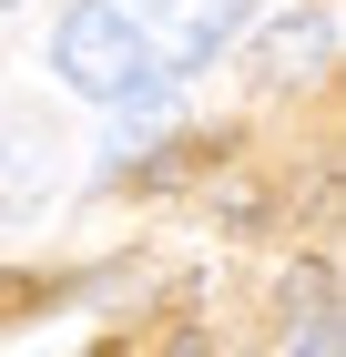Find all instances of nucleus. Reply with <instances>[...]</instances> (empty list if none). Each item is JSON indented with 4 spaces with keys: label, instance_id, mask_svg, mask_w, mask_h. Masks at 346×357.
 I'll return each mask as SVG.
<instances>
[{
    "label": "nucleus",
    "instance_id": "1",
    "mask_svg": "<svg viewBox=\"0 0 346 357\" xmlns=\"http://www.w3.org/2000/svg\"><path fill=\"white\" fill-rule=\"evenodd\" d=\"M244 0H72L52 72L81 102H153L235 41Z\"/></svg>",
    "mask_w": 346,
    "mask_h": 357
},
{
    "label": "nucleus",
    "instance_id": "5",
    "mask_svg": "<svg viewBox=\"0 0 346 357\" xmlns=\"http://www.w3.org/2000/svg\"><path fill=\"white\" fill-rule=\"evenodd\" d=\"M0 10H10V0H0Z\"/></svg>",
    "mask_w": 346,
    "mask_h": 357
},
{
    "label": "nucleus",
    "instance_id": "4",
    "mask_svg": "<svg viewBox=\"0 0 346 357\" xmlns=\"http://www.w3.org/2000/svg\"><path fill=\"white\" fill-rule=\"evenodd\" d=\"M163 357H204V337H194V327H184V337H173V347H163Z\"/></svg>",
    "mask_w": 346,
    "mask_h": 357
},
{
    "label": "nucleus",
    "instance_id": "3",
    "mask_svg": "<svg viewBox=\"0 0 346 357\" xmlns=\"http://www.w3.org/2000/svg\"><path fill=\"white\" fill-rule=\"evenodd\" d=\"M285 317H295V327H326V317H336V275H326V266H295L285 275Z\"/></svg>",
    "mask_w": 346,
    "mask_h": 357
},
{
    "label": "nucleus",
    "instance_id": "2",
    "mask_svg": "<svg viewBox=\"0 0 346 357\" xmlns=\"http://www.w3.org/2000/svg\"><path fill=\"white\" fill-rule=\"evenodd\" d=\"M326 61H336V0H316L306 21H285V31H265V52H255V72H265V82L285 92V82H316Z\"/></svg>",
    "mask_w": 346,
    "mask_h": 357
}]
</instances>
